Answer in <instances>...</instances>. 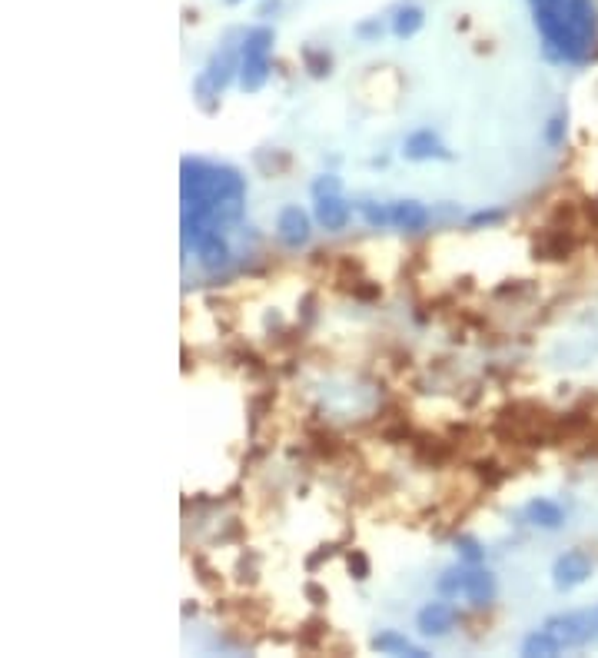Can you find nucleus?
Instances as JSON below:
<instances>
[{
  "instance_id": "obj_12",
  "label": "nucleus",
  "mask_w": 598,
  "mask_h": 658,
  "mask_svg": "<svg viewBox=\"0 0 598 658\" xmlns=\"http://www.w3.org/2000/svg\"><path fill=\"white\" fill-rule=\"evenodd\" d=\"M412 453L419 462H429V466H443L449 459L456 456V443L449 439H435V436H412Z\"/></svg>"
},
{
  "instance_id": "obj_11",
  "label": "nucleus",
  "mask_w": 598,
  "mask_h": 658,
  "mask_svg": "<svg viewBox=\"0 0 598 658\" xmlns=\"http://www.w3.org/2000/svg\"><path fill=\"white\" fill-rule=\"evenodd\" d=\"M349 216H353V210H349V203H346L339 193H323V197H316V220L326 229H332V233H336V229H346Z\"/></svg>"
},
{
  "instance_id": "obj_15",
  "label": "nucleus",
  "mask_w": 598,
  "mask_h": 658,
  "mask_svg": "<svg viewBox=\"0 0 598 658\" xmlns=\"http://www.w3.org/2000/svg\"><path fill=\"white\" fill-rule=\"evenodd\" d=\"M525 516H529V522H532V526H542V529H559L562 522H565V512H562V506L548 502V499H532V502H529V509H525Z\"/></svg>"
},
{
  "instance_id": "obj_33",
  "label": "nucleus",
  "mask_w": 598,
  "mask_h": 658,
  "mask_svg": "<svg viewBox=\"0 0 598 658\" xmlns=\"http://www.w3.org/2000/svg\"><path fill=\"white\" fill-rule=\"evenodd\" d=\"M359 34L363 37H376V34H382V27L376 20H370V24H359Z\"/></svg>"
},
{
  "instance_id": "obj_14",
  "label": "nucleus",
  "mask_w": 598,
  "mask_h": 658,
  "mask_svg": "<svg viewBox=\"0 0 598 658\" xmlns=\"http://www.w3.org/2000/svg\"><path fill=\"white\" fill-rule=\"evenodd\" d=\"M389 213H393V227L409 229V233L426 229V223H429V210L416 200H395L393 206H389Z\"/></svg>"
},
{
  "instance_id": "obj_13",
  "label": "nucleus",
  "mask_w": 598,
  "mask_h": 658,
  "mask_svg": "<svg viewBox=\"0 0 598 658\" xmlns=\"http://www.w3.org/2000/svg\"><path fill=\"white\" fill-rule=\"evenodd\" d=\"M466 598H469L475 608H485L492 598H496V579L492 572L485 569H466Z\"/></svg>"
},
{
  "instance_id": "obj_26",
  "label": "nucleus",
  "mask_w": 598,
  "mask_h": 658,
  "mask_svg": "<svg viewBox=\"0 0 598 658\" xmlns=\"http://www.w3.org/2000/svg\"><path fill=\"white\" fill-rule=\"evenodd\" d=\"M456 549H458V556L466 558L469 566H479V562L485 558L482 545L475 542V539H466V535H462V539H456Z\"/></svg>"
},
{
  "instance_id": "obj_23",
  "label": "nucleus",
  "mask_w": 598,
  "mask_h": 658,
  "mask_svg": "<svg viewBox=\"0 0 598 658\" xmlns=\"http://www.w3.org/2000/svg\"><path fill=\"white\" fill-rule=\"evenodd\" d=\"M309 439H313V449H316L319 456H326V459H332L336 453H339V449H343V443H339L332 432H323V429L309 432Z\"/></svg>"
},
{
  "instance_id": "obj_2",
  "label": "nucleus",
  "mask_w": 598,
  "mask_h": 658,
  "mask_svg": "<svg viewBox=\"0 0 598 658\" xmlns=\"http://www.w3.org/2000/svg\"><path fill=\"white\" fill-rule=\"evenodd\" d=\"M529 4L552 60H569V64L588 60L598 34L592 0H529Z\"/></svg>"
},
{
  "instance_id": "obj_5",
  "label": "nucleus",
  "mask_w": 598,
  "mask_h": 658,
  "mask_svg": "<svg viewBox=\"0 0 598 658\" xmlns=\"http://www.w3.org/2000/svg\"><path fill=\"white\" fill-rule=\"evenodd\" d=\"M572 250H575L572 227H548L532 243V253L538 260H565V256H572Z\"/></svg>"
},
{
  "instance_id": "obj_34",
  "label": "nucleus",
  "mask_w": 598,
  "mask_h": 658,
  "mask_svg": "<svg viewBox=\"0 0 598 658\" xmlns=\"http://www.w3.org/2000/svg\"><path fill=\"white\" fill-rule=\"evenodd\" d=\"M276 7H280V0H267V4L259 7V17H267V13H269V11H276Z\"/></svg>"
},
{
  "instance_id": "obj_10",
  "label": "nucleus",
  "mask_w": 598,
  "mask_h": 658,
  "mask_svg": "<svg viewBox=\"0 0 598 658\" xmlns=\"http://www.w3.org/2000/svg\"><path fill=\"white\" fill-rule=\"evenodd\" d=\"M276 233L286 246H303L309 240V216L299 206H283L280 220H276Z\"/></svg>"
},
{
  "instance_id": "obj_30",
  "label": "nucleus",
  "mask_w": 598,
  "mask_h": 658,
  "mask_svg": "<svg viewBox=\"0 0 598 658\" xmlns=\"http://www.w3.org/2000/svg\"><path fill=\"white\" fill-rule=\"evenodd\" d=\"M323 193H339V177H319L313 183V197H323Z\"/></svg>"
},
{
  "instance_id": "obj_25",
  "label": "nucleus",
  "mask_w": 598,
  "mask_h": 658,
  "mask_svg": "<svg viewBox=\"0 0 598 658\" xmlns=\"http://www.w3.org/2000/svg\"><path fill=\"white\" fill-rule=\"evenodd\" d=\"M346 566H349V572H353L356 582L370 579V562H366V556H363L359 549H349V552H346Z\"/></svg>"
},
{
  "instance_id": "obj_22",
  "label": "nucleus",
  "mask_w": 598,
  "mask_h": 658,
  "mask_svg": "<svg viewBox=\"0 0 598 658\" xmlns=\"http://www.w3.org/2000/svg\"><path fill=\"white\" fill-rule=\"evenodd\" d=\"M439 592L443 595H458L466 592V569L458 566V569H449L439 575Z\"/></svg>"
},
{
  "instance_id": "obj_6",
  "label": "nucleus",
  "mask_w": 598,
  "mask_h": 658,
  "mask_svg": "<svg viewBox=\"0 0 598 658\" xmlns=\"http://www.w3.org/2000/svg\"><path fill=\"white\" fill-rule=\"evenodd\" d=\"M552 575H555V585H559V589H575V585H582L588 575H592V558H588L582 549H572V552H565V556L555 558Z\"/></svg>"
},
{
  "instance_id": "obj_17",
  "label": "nucleus",
  "mask_w": 598,
  "mask_h": 658,
  "mask_svg": "<svg viewBox=\"0 0 598 658\" xmlns=\"http://www.w3.org/2000/svg\"><path fill=\"white\" fill-rule=\"evenodd\" d=\"M422 24H426V17H422L419 7H403L393 20V34L395 37H416L422 30Z\"/></svg>"
},
{
  "instance_id": "obj_16",
  "label": "nucleus",
  "mask_w": 598,
  "mask_h": 658,
  "mask_svg": "<svg viewBox=\"0 0 598 658\" xmlns=\"http://www.w3.org/2000/svg\"><path fill=\"white\" fill-rule=\"evenodd\" d=\"M372 648L376 652H382V655H412V658H426V648L412 646L409 638H403V635L395 632H382L372 638Z\"/></svg>"
},
{
  "instance_id": "obj_20",
  "label": "nucleus",
  "mask_w": 598,
  "mask_h": 658,
  "mask_svg": "<svg viewBox=\"0 0 598 658\" xmlns=\"http://www.w3.org/2000/svg\"><path fill=\"white\" fill-rule=\"evenodd\" d=\"M303 67L309 70V76H330L332 57L326 51H316V47H303Z\"/></svg>"
},
{
  "instance_id": "obj_9",
  "label": "nucleus",
  "mask_w": 598,
  "mask_h": 658,
  "mask_svg": "<svg viewBox=\"0 0 598 658\" xmlns=\"http://www.w3.org/2000/svg\"><path fill=\"white\" fill-rule=\"evenodd\" d=\"M458 612L449 602H429L426 608H419L416 615V625H419L422 635H446L452 625H456Z\"/></svg>"
},
{
  "instance_id": "obj_31",
  "label": "nucleus",
  "mask_w": 598,
  "mask_h": 658,
  "mask_svg": "<svg viewBox=\"0 0 598 658\" xmlns=\"http://www.w3.org/2000/svg\"><path fill=\"white\" fill-rule=\"evenodd\" d=\"M306 598H309L313 606H323V602H330V595H326V589H319L316 582H306Z\"/></svg>"
},
{
  "instance_id": "obj_3",
  "label": "nucleus",
  "mask_w": 598,
  "mask_h": 658,
  "mask_svg": "<svg viewBox=\"0 0 598 658\" xmlns=\"http://www.w3.org/2000/svg\"><path fill=\"white\" fill-rule=\"evenodd\" d=\"M269 51H273V30L269 27H253L240 47V87L246 93L263 90L269 80Z\"/></svg>"
},
{
  "instance_id": "obj_1",
  "label": "nucleus",
  "mask_w": 598,
  "mask_h": 658,
  "mask_svg": "<svg viewBox=\"0 0 598 658\" xmlns=\"http://www.w3.org/2000/svg\"><path fill=\"white\" fill-rule=\"evenodd\" d=\"M183 246L190 250L203 233L227 229L240 223L243 200H246V180L223 164L206 160H183Z\"/></svg>"
},
{
  "instance_id": "obj_29",
  "label": "nucleus",
  "mask_w": 598,
  "mask_h": 658,
  "mask_svg": "<svg viewBox=\"0 0 598 658\" xmlns=\"http://www.w3.org/2000/svg\"><path fill=\"white\" fill-rule=\"evenodd\" d=\"M349 290H353V296H356V300H376V296H379V283H366V279H356V283H353Z\"/></svg>"
},
{
  "instance_id": "obj_35",
  "label": "nucleus",
  "mask_w": 598,
  "mask_h": 658,
  "mask_svg": "<svg viewBox=\"0 0 598 658\" xmlns=\"http://www.w3.org/2000/svg\"><path fill=\"white\" fill-rule=\"evenodd\" d=\"M227 4H240V0H227Z\"/></svg>"
},
{
  "instance_id": "obj_32",
  "label": "nucleus",
  "mask_w": 598,
  "mask_h": 658,
  "mask_svg": "<svg viewBox=\"0 0 598 658\" xmlns=\"http://www.w3.org/2000/svg\"><path fill=\"white\" fill-rule=\"evenodd\" d=\"M498 220H502V213H498V210H492V213H475L469 223H472V227H489V223H498Z\"/></svg>"
},
{
  "instance_id": "obj_4",
  "label": "nucleus",
  "mask_w": 598,
  "mask_h": 658,
  "mask_svg": "<svg viewBox=\"0 0 598 658\" xmlns=\"http://www.w3.org/2000/svg\"><path fill=\"white\" fill-rule=\"evenodd\" d=\"M598 622V615H555L546 622V632L559 642L562 648H578L592 638V625Z\"/></svg>"
},
{
  "instance_id": "obj_8",
  "label": "nucleus",
  "mask_w": 598,
  "mask_h": 658,
  "mask_svg": "<svg viewBox=\"0 0 598 658\" xmlns=\"http://www.w3.org/2000/svg\"><path fill=\"white\" fill-rule=\"evenodd\" d=\"M403 153H406V160H449L452 156L433 130H416L412 137H406Z\"/></svg>"
},
{
  "instance_id": "obj_19",
  "label": "nucleus",
  "mask_w": 598,
  "mask_h": 658,
  "mask_svg": "<svg viewBox=\"0 0 598 658\" xmlns=\"http://www.w3.org/2000/svg\"><path fill=\"white\" fill-rule=\"evenodd\" d=\"M326 635H330V625L323 619H309L306 629L299 632V646L303 648H326Z\"/></svg>"
},
{
  "instance_id": "obj_7",
  "label": "nucleus",
  "mask_w": 598,
  "mask_h": 658,
  "mask_svg": "<svg viewBox=\"0 0 598 658\" xmlns=\"http://www.w3.org/2000/svg\"><path fill=\"white\" fill-rule=\"evenodd\" d=\"M193 250H196V260H200V266H203L206 273H219V269L229 266V243L223 240L219 229L203 233L200 240L193 243Z\"/></svg>"
},
{
  "instance_id": "obj_27",
  "label": "nucleus",
  "mask_w": 598,
  "mask_h": 658,
  "mask_svg": "<svg viewBox=\"0 0 598 658\" xmlns=\"http://www.w3.org/2000/svg\"><path fill=\"white\" fill-rule=\"evenodd\" d=\"M565 120H569L565 114H555L548 120V127H546L548 147H562V140H565Z\"/></svg>"
},
{
  "instance_id": "obj_21",
  "label": "nucleus",
  "mask_w": 598,
  "mask_h": 658,
  "mask_svg": "<svg viewBox=\"0 0 598 658\" xmlns=\"http://www.w3.org/2000/svg\"><path fill=\"white\" fill-rule=\"evenodd\" d=\"M472 472H475V479L482 482L485 489H496L498 482H502V476H506V472H502V466H498V462H492V459L475 462V469H472Z\"/></svg>"
},
{
  "instance_id": "obj_18",
  "label": "nucleus",
  "mask_w": 598,
  "mask_h": 658,
  "mask_svg": "<svg viewBox=\"0 0 598 658\" xmlns=\"http://www.w3.org/2000/svg\"><path fill=\"white\" fill-rule=\"evenodd\" d=\"M559 652H562V646L546 632V629L529 635V638L522 642V655H546L548 658V655H559Z\"/></svg>"
},
{
  "instance_id": "obj_28",
  "label": "nucleus",
  "mask_w": 598,
  "mask_h": 658,
  "mask_svg": "<svg viewBox=\"0 0 598 658\" xmlns=\"http://www.w3.org/2000/svg\"><path fill=\"white\" fill-rule=\"evenodd\" d=\"M193 569L200 572L196 579H200V585H203V589H210V592H213V589H219V585H223V582H219V579H213L217 572H213V569H210V566H206V562H203V556H196V558H193Z\"/></svg>"
},
{
  "instance_id": "obj_24",
  "label": "nucleus",
  "mask_w": 598,
  "mask_h": 658,
  "mask_svg": "<svg viewBox=\"0 0 598 658\" xmlns=\"http://www.w3.org/2000/svg\"><path fill=\"white\" fill-rule=\"evenodd\" d=\"M359 210H363V216H366V223L370 227H376V229H382V227H389L393 223V213L389 210H382V206H376V203H359Z\"/></svg>"
}]
</instances>
